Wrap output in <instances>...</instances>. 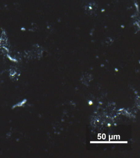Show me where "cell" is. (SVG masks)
<instances>
[{
    "mask_svg": "<svg viewBox=\"0 0 140 158\" xmlns=\"http://www.w3.org/2000/svg\"><path fill=\"white\" fill-rule=\"evenodd\" d=\"M9 47L8 37L6 34L4 32H3L0 39V48L5 52H7L9 50Z\"/></svg>",
    "mask_w": 140,
    "mask_h": 158,
    "instance_id": "obj_1",
    "label": "cell"
},
{
    "mask_svg": "<svg viewBox=\"0 0 140 158\" xmlns=\"http://www.w3.org/2000/svg\"><path fill=\"white\" fill-rule=\"evenodd\" d=\"M89 104L90 105L93 104V102H92V101H90V102H89Z\"/></svg>",
    "mask_w": 140,
    "mask_h": 158,
    "instance_id": "obj_2",
    "label": "cell"
},
{
    "mask_svg": "<svg viewBox=\"0 0 140 158\" xmlns=\"http://www.w3.org/2000/svg\"><path fill=\"white\" fill-rule=\"evenodd\" d=\"M110 124H108V127H110Z\"/></svg>",
    "mask_w": 140,
    "mask_h": 158,
    "instance_id": "obj_3",
    "label": "cell"
}]
</instances>
